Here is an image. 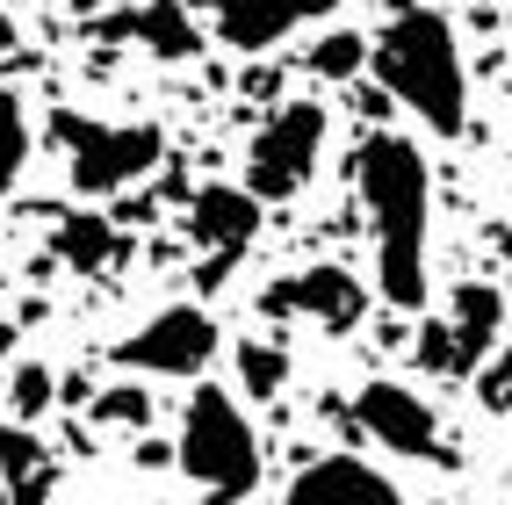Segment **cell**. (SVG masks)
Masks as SVG:
<instances>
[{"instance_id": "8fae6325", "label": "cell", "mask_w": 512, "mask_h": 505, "mask_svg": "<svg viewBox=\"0 0 512 505\" xmlns=\"http://www.w3.org/2000/svg\"><path fill=\"white\" fill-rule=\"evenodd\" d=\"M282 505H404V491L383 484V469H368L361 455H325L311 469H296Z\"/></svg>"}, {"instance_id": "30bf717a", "label": "cell", "mask_w": 512, "mask_h": 505, "mask_svg": "<svg viewBox=\"0 0 512 505\" xmlns=\"http://www.w3.org/2000/svg\"><path fill=\"white\" fill-rule=\"evenodd\" d=\"M260 318H303V325H325V332H354L368 318V289L347 275V267H303V275H282L275 289L260 296Z\"/></svg>"}, {"instance_id": "d6986e66", "label": "cell", "mask_w": 512, "mask_h": 505, "mask_svg": "<svg viewBox=\"0 0 512 505\" xmlns=\"http://www.w3.org/2000/svg\"><path fill=\"white\" fill-rule=\"evenodd\" d=\"M0 390L15 397V419H44L51 404H58V376H51L44 361H22V368H8V383H0Z\"/></svg>"}, {"instance_id": "7a4b0ae2", "label": "cell", "mask_w": 512, "mask_h": 505, "mask_svg": "<svg viewBox=\"0 0 512 505\" xmlns=\"http://www.w3.org/2000/svg\"><path fill=\"white\" fill-rule=\"evenodd\" d=\"M368 65H375V80H383V94L404 101L426 130H440V138H462L469 130V65H462V44H455L448 15L404 0L383 22V37L368 44Z\"/></svg>"}, {"instance_id": "603a6c76", "label": "cell", "mask_w": 512, "mask_h": 505, "mask_svg": "<svg viewBox=\"0 0 512 505\" xmlns=\"http://www.w3.org/2000/svg\"><path fill=\"white\" fill-rule=\"evenodd\" d=\"M15 51V22H8V8H0V58Z\"/></svg>"}, {"instance_id": "6da1fadb", "label": "cell", "mask_w": 512, "mask_h": 505, "mask_svg": "<svg viewBox=\"0 0 512 505\" xmlns=\"http://www.w3.org/2000/svg\"><path fill=\"white\" fill-rule=\"evenodd\" d=\"M354 188L368 210V239H375V289L397 311H426V224H433V174L426 152L397 130H368L354 152Z\"/></svg>"}, {"instance_id": "ffe728a7", "label": "cell", "mask_w": 512, "mask_h": 505, "mask_svg": "<svg viewBox=\"0 0 512 505\" xmlns=\"http://www.w3.org/2000/svg\"><path fill=\"white\" fill-rule=\"evenodd\" d=\"M94 419H101V426H145V419H152V390H145V383L101 390V397H94Z\"/></svg>"}, {"instance_id": "7c38bea8", "label": "cell", "mask_w": 512, "mask_h": 505, "mask_svg": "<svg viewBox=\"0 0 512 505\" xmlns=\"http://www.w3.org/2000/svg\"><path fill=\"white\" fill-rule=\"evenodd\" d=\"M339 0H217V37L231 51H275L289 29L332 15Z\"/></svg>"}, {"instance_id": "5bb4252c", "label": "cell", "mask_w": 512, "mask_h": 505, "mask_svg": "<svg viewBox=\"0 0 512 505\" xmlns=\"http://www.w3.org/2000/svg\"><path fill=\"white\" fill-rule=\"evenodd\" d=\"M116 29H130L138 44H152V58H195L202 51V29L188 22V8H174V0H152V8H138Z\"/></svg>"}, {"instance_id": "5b68a950", "label": "cell", "mask_w": 512, "mask_h": 505, "mask_svg": "<svg viewBox=\"0 0 512 505\" xmlns=\"http://www.w3.org/2000/svg\"><path fill=\"white\" fill-rule=\"evenodd\" d=\"M325 130H332L325 101H282V109L253 130V145H246V195L253 202L303 195V181H311L318 159H325Z\"/></svg>"}, {"instance_id": "277c9868", "label": "cell", "mask_w": 512, "mask_h": 505, "mask_svg": "<svg viewBox=\"0 0 512 505\" xmlns=\"http://www.w3.org/2000/svg\"><path fill=\"white\" fill-rule=\"evenodd\" d=\"M51 138L65 152V174H73L80 195H116L130 181H145L166 159V130L159 123H87L73 109L51 116Z\"/></svg>"}, {"instance_id": "e0dca14e", "label": "cell", "mask_w": 512, "mask_h": 505, "mask_svg": "<svg viewBox=\"0 0 512 505\" xmlns=\"http://www.w3.org/2000/svg\"><path fill=\"white\" fill-rule=\"evenodd\" d=\"M22 159H29V123H22V101H15L8 87H0V202L15 195Z\"/></svg>"}, {"instance_id": "44dd1931", "label": "cell", "mask_w": 512, "mask_h": 505, "mask_svg": "<svg viewBox=\"0 0 512 505\" xmlns=\"http://www.w3.org/2000/svg\"><path fill=\"white\" fill-rule=\"evenodd\" d=\"M476 397H484V412H512V347L505 354H484V368H476Z\"/></svg>"}, {"instance_id": "52a82bcc", "label": "cell", "mask_w": 512, "mask_h": 505, "mask_svg": "<svg viewBox=\"0 0 512 505\" xmlns=\"http://www.w3.org/2000/svg\"><path fill=\"white\" fill-rule=\"evenodd\" d=\"M347 419H354V433L383 441V448L404 455V462H440V469H455V448L440 441V419L426 412V397L404 390V383H390V376L361 383L354 404H347Z\"/></svg>"}, {"instance_id": "7402d4cb", "label": "cell", "mask_w": 512, "mask_h": 505, "mask_svg": "<svg viewBox=\"0 0 512 505\" xmlns=\"http://www.w3.org/2000/svg\"><path fill=\"white\" fill-rule=\"evenodd\" d=\"M8 368H15V325L0 318V383H8Z\"/></svg>"}, {"instance_id": "8992f818", "label": "cell", "mask_w": 512, "mask_h": 505, "mask_svg": "<svg viewBox=\"0 0 512 505\" xmlns=\"http://www.w3.org/2000/svg\"><path fill=\"white\" fill-rule=\"evenodd\" d=\"M498 325H505V296L491 282H462L448 296V318H426L419 340H412V361L419 376H440V383H469L484 354L498 347Z\"/></svg>"}, {"instance_id": "9a60e30c", "label": "cell", "mask_w": 512, "mask_h": 505, "mask_svg": "<svg viewBox=\"0 0 512 505\" xmlns=\"http://www.w3.org/2000/svg\"><path fill=\"white\" fill-rule=\"evenodd\" d=\"M58 260L65 267H80V275H94V267H109L116 253H123V231L109 224V217H94V210H80V217H65L58 224Z\"/></svg>"}, {"instance_id": "2e32d148", "label": "cell", "mask_w": 512, "mask_h": 505, "mask_svg": "<svg viewBox=\"0 0 512 505\" xmlns=\"http://www.w3.org/2000/svg\"><path fill=\"white\" fill-rule=\"evenodd\" d=\"M238 383H246V397H282V383H289V354L267 347V340H238Z\"/></svg>"}, {"instance_id": "ac0fdd59", "label": "cell", "mask_w": 512, "mask_h": 505, "mask_svg": "<svg viewBox=\"0 0 512 505\" xmlns=\"http://www.w3.org/2000/svg\"><path fill=\"white\" fill-rule=\"evenodd\" d=\"M303 65H311L318 80H354L361 65H368V37H354V29H332V37L311 44V58H303Z\"/></svg>"}, {"instance_id": "3957f363", "label": "cell", "mask_w": 512, "mask_h": 505, "mask_svg": "<svg viewBox=\"0 0 512 505\" xmlns=\"http://www.w3.org/2000/svg\"><path fill=\"white\" fill-rule=\"evenodd\" d=\"M174 462L210 505H238L246 491H260V433H253L246 412H238L231 390H217V383L188 390Z\"/></svg>"}, {"instance_id": "4fadbf2b", "label": "cell", "mask_w": 512, "mask_h": 505, "mask_svg": "<svg viewBox=\"0 0 512 505\" xmlns=\"http://www.w3.org/2000/svg\"><path fill=\"white\" fill-rule=\"evenodd\" d=\"M51 484H58L51 448H44L29 426L0 419V498H8V505H44V498H51Z\"/></svg>"}, {"instance_id": "ba28073f", "label": "cell", "mask_w": 512, "mask_h": 505, "mask_svg": "<svg viewBox=\"0 0 512 505\" xmlns=\"http://www.w3.org/2000/svg\"><path fill=\"white\" fill-rule=\"evenodd\" d=\"M217 347H224L217 318L195 311V303H174V311L145 318L116 347V368H130V376H202V368L217 361Z\"/></svg>"}, {"instance_id": "9c48e42d", "label": "cell", "mask_w": 512, "mask_h": 505, "mask_svg": "<svg viewBox=\"0 0 512 505\" xmlns=\"http://www.w3.org/2000/svg\"><path fill=\"white\" fill-rule=\"evenodd\" d=\"M260 210H267V202H253L246 188H231V181L195 188V202H188V239L202 246L195 289H224L231 282V267L246 260V246L260 239Z\"/></svg>"}]
</instances>
